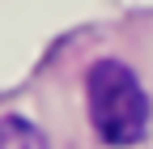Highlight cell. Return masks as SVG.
Instances as JSON below:
<instances>
[{
	"mask_svg": "<svg viewBox=\"0 0 153 149\" xmlns=\"http://www.w3.org/2000/svg\"><path fill=\"white\" fill-rule=\"evenodd\" d=\"M89 119L106 145H136L149 128V98L136 72L119 60H98L85 77Z\"/></svg>",
	"mask_w": 153,
	"mask_h": 149,
	"instance_id": "cell-1",
	"label": "cell"
},
{
	"mask_svg": "<svg viewBox=\"0 0 153 149\" xmlns=\"http://www.w3.org/2000/svg\"><path fill=\"white\" fill-rule=\"evenodd\" d=\"M0 149H51L47 136L22 115H4L0 119Z\"/></svg>",
	"mask_w": 153,
	"mask_h": 149,
	"instance_id": "cell-2",
	"label": "cell"
}]
</instances>
